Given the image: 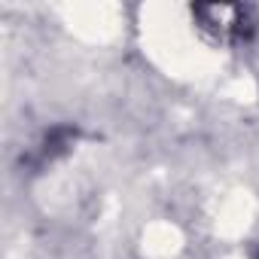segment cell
Here are the masks:
<instances>
[{
	"mask_svg": "<svg viewBox=\"0 0 259 259\" xmlns=\"http://www.w3.org/2000/svg\"><path fill=\"white\" fill-rule=\"evenodd\" d=\"M198 19H201V25H207V28H217V31H235V34H241L244 28V19H247V10L244 7H195L192 10Z\"/></svg>",
	"mask_w": 259,
	"mask_h": 259,
	"instance_id": "1",
	"label": "cell"
}]
</instances>
